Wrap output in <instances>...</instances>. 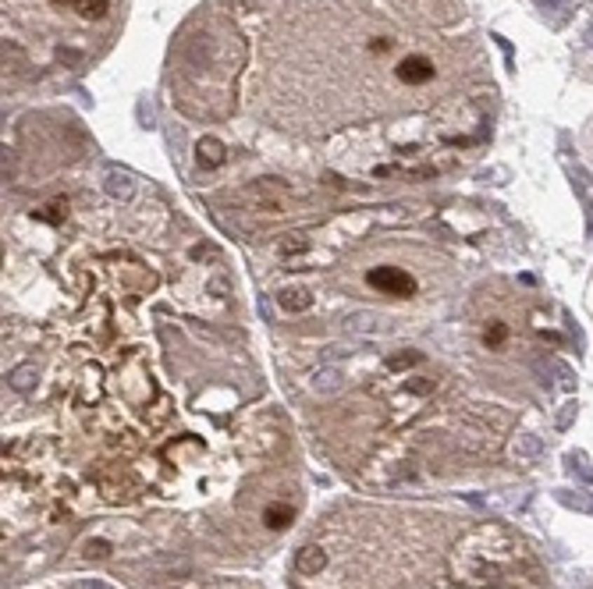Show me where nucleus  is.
Returning a JSON list of instances; mask_svg holds the SVG:
<instances>
[{
	"label": "nucleus",
	"instance_id": "obj_1",
	"mask_svg": "<svg viewBox=\"0 0 593 589\" xmlns=\"http://www.w3.org/2000/svg\"><path fill=\"white\" fill-rule=\"evenodd\" d=\"M366 284L376 288L381 295H391V298H409L416 295V277L398 270V266H373L366 274Z\"/></svg>",
	"mask_w": 593,
	"mask_h": 589
},
{
	"label": "nucleus",
	"instance_id": "obj_2",
	"mask_svg": "<svg viewBox=\"0 0 593 589\" xmlns=\"http://www.w3.org/2000/svg\"><path fill=\"white\" fill-rule=\"evenodd\" d=\"M398 78L405 85H426L430 78H434V61L423 57V53H412V57L398 61Z\"/></svg>",
	"mask_w": 593,
	"mask_h": 589
},
{
	"label": "nucleus",
	"instance_id": "obj_3",
	"mask_svg": "<svg viewBox=\"0 0 593 589\" xmlns=\"http://www.w3.org/2000/svg\"><path fill=\"white\" fill-rule=\"evenodd\" d=\"M224 156H228L224 142H217V139H199V146H196V160H199V167L213 171V167H221V164H224Z\"/></svg>",
	"mask_w": 593,
	"mask_h": 589
},
{
	"label": "nucleus",
	"instance_id": "obj_4",
	"mask_svg": "<svg viewBox=\"0 0 593 589\" xmlns=\"http://www.w3.org/2000/svg\"><path fill=\"white\" fill-rule=\"evenodd\" d=\"M327 564V554H323L320 547H302L299 554H295V568H299V575H320V568Z\"/></svg>",
	"mask_w": 593,
	"mask_h": 589
},
{
	"label": "nucleus",
	"instance_id": "obj_5",
	"mask_svg": "<svg viewBox=\"0 0 593 589\" xmlns=\"http://www.w3.org/2000/svg\"><path fill=\"white\" fill-rule=\"evenodd\" d=\"M278 302H281V309L299 312V309H309V305H313V295L302 291V288H285V291L278 295Z\"/></svg>",
	"mask_w": 593,
	"mask_h": 589
},
{
	"label": "nucleus",
	"instance_id": "obj_6",
	"mask_svg": "<svg viewBox=\"0 0 593 589\" xmlns=\"http://www.w3.org/2000/svg\"><path fill=\"white\" fill-rule=\"evenodd\" d=\"M71 11H79L86 22H100V18H107V11H111V0H75Z\"/></svg>",
	"mask_w": 593,
	"mask_h": 589
},
{
	"label": "nucleus",
	"instance_id": "obj_7",
	"mask_svg": "<svg viewBox=\"0 0 593 589\" xmlns=\"http://www.w3.org/2000/svg\"><path fill=\"white\" fill-rule=\"evenodd\" d=\"M292 518H295V511L288 508V504H271L263 511V522L271 525V529H285V525H292Z\"/></svg>",
	"mask_w": 593,
	"mask_h": 589
},
{
	"label": "nucleus",
	"instance_id": "obj_8",
	"mask_svg": "<svg viewBox=\"0 0 593 589\" xmlns=\"http://www.w3.org/2000/svg\"><path fill=\"white\" fill-rule=\"evenodd\" d=\"M512 455H515L519 462H533L536 455H540V441H536V437H529V434H522V437L512 444Z\"/></svg>",
	"mask_w": 593,
	"mask_h": 589
},
{
	"label": "nucleus",
	"instance_id": "obj_9",
	"mask_svg": "<svg viewBox=\"0 0 593 589\" xmlns=\"http://www.w3.org/2000/svg\"><path fill=\"white\" fill-rule=\"evenodd\" d=\"M505 341H508V327L505 324H491L487 331H483V345H487V348H498Z\"/></svg>",
	"mask_w": 593,
	"mask_h": 589
},
{
	"label": "nucleus",
	"instance_id": "obj_10",
	"mask_svg": "<svg viewBox=\"0 0 593 589\" xmlns=\"http://www.w3.org/2000/svg\"><path fill=\"white\" fill-rule=\"evenodd\" d=\"M32 380H36V369H32V366H22V369L11 373V387H15V391H29Z\"/></svg>",
	"mask_w": 593,
	"mask_h": 589
},
{
	"label": "nucleus",
	"instance_id": "obj_11",
	"mask_svg": "<svg viewBox=\"0 0 593 589\" xmlns=\"http://www.w3.org/2000/svg\"><path fill=\"white\" fill-rule=\"evenodd\" d=\"M419 359H423L419 352H409V355H391V359H388V366H391V369H405V366H412V362H419Z\"/></svg>",
	"mask_w": 593,
	"mask_h": 589
},
{
	"label": "nucleus",
	"instance_id": "obj_12",
	"mask_svg": "<svg viewBox=\"0 0 593 589\" xmlns=\"http://www.w3.org/2000/svg\"><path fill=\"white\" fill-rule=\"evenodd\" d=\"M107 554H111V543H103V540L86 543V557H107Z\"/></svg>",
	"mask_w": 593,
	"mask_h": 589
},
{
	"label": "nucleus",
	"instance_id": "obj_13",
	"mask_svg": "<svg viewBox=\"0 0 593 589\" xmlns=\"http://www.w3.org/2000/svg\"><path fill=\"white\" fill-rule=\"evenodd\" d=\"M409 391H412V394H430V391H434V380H412Z\"/></svg>",
	"mask_w": 593,
	"mask_h": 589
},
{
	"label": "nucleus",
	"instance_id": "obj_14",
	"mask_svg": "<svg viewBox=\"0 0 593 589\" xmlns=\"http://www.w3.org/2000/svg\"><path fill=\"white\" fill-rule=\"evenodd\" d=\"M572 415H575V405H565V408H561V415H558V426H561V430L572 422Z\"/></svg>",
	"mask_w": 593,
	"mask_h": 589
},
{
	"label": "nucleus",
	"instance_id": "obj_15",
	"mask_svg": "<svg viewBox=\"0 0 593 589\" xmlns=\"http://www.w3.org/2000/svg\"><path fill=\"white\" fill-rule=\"evenodd\" d=\"M369 50H373V53H388V50H391V39H373Z\"/></svg>",
	"mask_w": 593,
	"mask_h": 589
},
{
	"label": "nucleus",
	"instance_id": "obj_16",
	"mask_svg": "<svg viewBox=\"0 0 593 589\" xmlns=\"http://www.w3.org/2000/svg\"><path fill=\"white\" fill-rule=\"evenodd\" d=\"M82 589H107V585H96V582H93V585H89V582H86V585H82Z\"/></svg>",
	"mask_w": 593,
	"mask_h": 589
}]
</instances>
